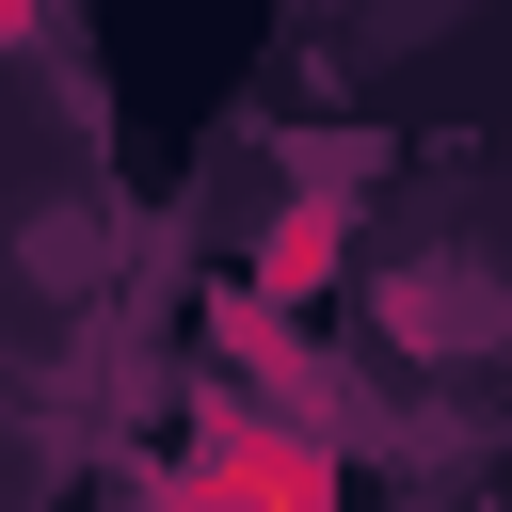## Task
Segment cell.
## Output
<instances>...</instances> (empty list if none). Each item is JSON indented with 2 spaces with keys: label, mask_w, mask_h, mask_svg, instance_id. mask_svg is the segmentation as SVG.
I'll return each mask as SVG.
<instances>
[{
  "label": "cell",
  "mask_w": 512,
  "mask_h": 512,
  "mask_svg": "<svg viewBox=\"0 0 512 512\" xmlns=\"http://www.w3.org/2000/svg\"><path fill=\"white\" fill-rule=\"evenodd\" d=\"M224 496H240V512H320L336 464H320L304 432H240V448H224Z\"/></svg>",
  "instance_id": "6da1fadb"
},
{
  "label": "cell",
  "mask_w": 512,
  "mask_h": 512,
  "mask_svg": "<svg viewBox=\"0 0 512 512\" xmlns=\"http://www.w3.org/2000/svg\"><path fill=\"white\" fill-rule=\"evenodd\" d=\"M320 240H336V208H288V224H272V256H256V288H272V304H288V288H320Z\"/></svg>",
  "instance_id": "7a4b0ae2"
}]
</instances>
